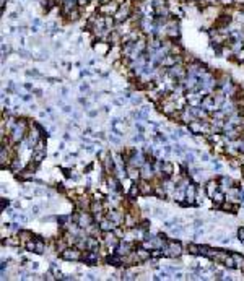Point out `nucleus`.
Instances as JSON below:
<instances>
[{"label":"nucleus","mask_w":244,"mask_h":281,"mask_svg":"<svg viewBox=\"0 0 244 281\" xmlns=\"http://www.w3.org/2000/svg\"><path fill=\"white\" fill-rule=\"evenodd\" d=\"M80 254L77 250H65L63 252V258H78Z\"/></svg>","instance_id":"obj_1"}]
</instances>
